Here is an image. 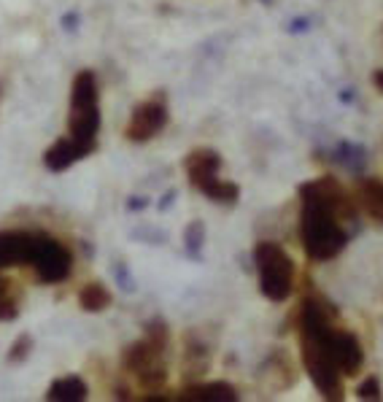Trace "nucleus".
<instances>
[{
  "instance_id": "f257e3e1",
  "label": "nucleus",
  "mask_w": 383,
  "mask_h": 402,
  "mask_svg": "<svg viewBox=\"0 0 383 402\" xmlns=\"http://www.w3.org/2000/svg\"><path fill=\"white\" fill-rule=\"evenodd\" d=\"M303 211H300V240L310 260L327 262L335 260L348 243L340 219L353 217L351 202L332 178H319L300 186Z\"/></svg>"
},
{
  "instance_id": "f03ea898",
  "label": "nucleus",
  "mask_w": 383,
  "mask_h": 402,
  "mask_svg": "<svg viewBox=\"0 0 383 402\" xmlns=\"http://www.w3.org/2000/svg\"><path fill=\"white\" fill-rule=\"evenodd\" d=\"M335 310L322 297H308L300 308V348L303 365L313 386L322 391L324 400H343V381L335 362L327 354V332L332 329Z\"/></svg>"
},
{
  "instance_id": "7ed1b4c3",
  "label": "nucleus",
  "mask_w": 383,
  "mask_h": 402,
  "mask_svg": "<svg viewBox=\"0 0 383 402\" xmlns=\"http://www.w3.org/2000/svg\"><path fill=\"white\" fill-rule=\"evenodd\" d=\"M100 109H97V81L90 71H81L71 87V114H68V138L87 157L97 146Z\"/></svg>"
},
{
  "instance_id": "20e7f679",
  "label": "nucleus",
  "mask_w": 383,
  "mask_h": 402,
  "mask_svg": "<svg viewBox=\"0 0 383 402\" xmlns=\"http://www.w3.org/2000/svg\"><path fill=\"white\" fill-rule=\"evenodd\" d=\"M254 262H257V273H260L262 294L273 303H284L291 294V284H294L291 257L273 240H262L254 248Z\"/></svg>"
},
{
  "instance_id": "39448f33",
  "label": "nucleus",
  "mask_w": 383,
  "mask_h": 402,
  "mask_svg": "<svg viewBox=\"0 0 383 402\" xmlns=\"http://www.w3.org/2000/svg\"><path fill=\"white\" fill-rule=\"evenodd\" d=\"M219 168H221V159L211 149H197V152H192L186 157V173H189L192 186H197L200 192L211 200H238V186L230 184V181H221Z\"/></svg>"
},
{
  "instance_id": "423d86ee",
  "label": "nucleus",
  "mask_w": 383,
  "mask_h": 402,
  "mask_svg": "<svg viewBox=\"0 0 383 402\" xmlns=\"http://www.w3.org/2000/svg\"><path fill=\"white\" fill-rule=\"evenodd\" d=\"M165 346H157L154 341H138L133 346L124 348L122 365L127 372H133L135 378L140 381L143 389H159L165 384L168 372H165Z\"/></svg>"
},
{
  "instance_id": "0eeeda50",
  "label": "nucleus",
  "mask_w": 383,
  "mask_h": 402,
  "mask_svg": "<svg viewBox=\"0 0 383 402\" xmlns=\"http://www.w3.org/2000/svg\"><path fill=\"white\" fill-rule=\"evenodd\" d=\"M32 267H35L38 279L44 281V284H60V281H65L71 276L73 257H71V251L62 246L60 240H54L49 235H38Z\"/></svg>"
},
{
  "instance_id": "6e6552de",
  "label": "nucleus",
  "mask_w": 383,
  "mask_h": 402,
  "mask_svg": "<svg viewBox=\"0 0 383 402\" xmlns=\"http://www.w3.org/2000/svg\"><path fill=\"white\" fill-rule=\"evenodd\" d=\"M327 354L329 359L335 362V367L340 370V375H356V372L362 370V365H365V351H362V346L359 341L353 338L351 332H346V329H329L327 332Z\"/></svg>"
},
{
  "instance_id": "1a4fd4ad",
  "label": "nucleus",
  "mask_w": 383,
  "mask_h": 402,
  "mask_svg": "<svg viewBox=\"0 0 383 402\" xmlns=\"http://www.w3.org/2000/svg\"><path fill=\"white\" fill-rule=\"evenodd\" d=\"M165 124H168L165 103L162 100H146V103H140L138 109L133 111L124 135H127V140H133V143H143V140L154 138Z\"/></svg>"
},
{
  "instance_id": "9d476101",
  "label": "nucleus",
  "mask_w": 383,
  "mask_h": 402,
  "mask_svg": "<svg viewBox=\"0 0 383 402\" xmlns=\"http://www.w3.org/2000/svg\"><path fill=\"white\" fill-rule=\"evenodd\" d=\"M38 235L32 232H0V267L32 264Z\"/></svg>"
},
{
  "instance_id": "9b49d317",
  "label": "nucleus",
  "mask_w": 383,
  "mask_h": 402,
  "mask_svg": "<svg viewBox=\"0 0 383 402\" xmlns=\"http://www.w3.org/2000/svg\"><path fill=\"white\" fill-rule=\"evenodd\" d=\"M81 152H78V146L73 143L71 138H60L57 143H51L47 152H44V165H47L51 173H62L68 171L73 162L81 159Z\"/></svg>"
},
{
  "instance_id": "f8f14e48",
  "label": "nucleus",
  "mask_w": 383,
  "mask_h": 402,
  "mask_svg": "<svg viewBox=\"0 0 383 402\" xmlns=\"http://www.w3.org/2000/svg\"><path fill=\"white\" fill-rule=\"evenodd\" d=\"M178 400L186 402H235L238 391L230 384H195L181 391Z\"/></svg>"
},
{
  "instance_id": "ddd939ff",
  "label": "nucleus",
  "mask_w": 383,
  "mask_h": 402,
  "mask_svg": "<svg viewBox=\"0 0 383 402\" xmlns=\"http://www.w3.org/2000/svg\"><path fill=\"white\" fill-rule=\"evenodd\" d=\"M90 389L87 384L78 378V375H65V378H57L47 391V400L51 402H81L87 400Z\"/></svg>"
},
{
  "instance_id": "4468645a",
  "label": "nucleus",
  "mask_w": 383,
  "mask_h": 402,
  "mask_svg": "<svg viewBox=\"0 0 383 402\" xmlns=\"http://www.w3.org/2000/svg\"><path fill=\"white\" fill-rule=\"evenodd\" d=\"M78 305L87 310V313H100V310H106L111 305V292L100 281H92V284H87L78 292Z\"/></svg>"
},
{
  "instance_id": "2eb2a0df",
  "label": "nucleus",
  "mask_w": 383,
  "mask_h": 402,
  "mask_svg": "<svg viewBox=\"0 0 383 402\" xmlns=\"http://www.w3.org/2000/svg\"><path fill=\"white\" fill-rule=\"evenodd\" d=\"M359 202L365 205L372 219H381L383 221V184L381 181H365L359 186Z\"/></svg>"
},
{
  "instance_id": "dca6fc26",
  "label": "nucleus",
  "mask_w": 383,
  "mask_h": 402,
  "mask_svg": "<svg viewBox=\"0 0 383 402\" xmlns=\"http://www.w3.org/2000/svg\"><path fill=\"white\" fill-rule=\"evenodd\" d=\"M19 316V292L11 281H0V322H11Z\"/></svg>"
},
{
  "instance_id": "f3484780",
  "label": "nucleus",
  "mask_w": 383,
  "mask_h": 402,
  "mask_svg": "<svg viewBox=\"0 0 383 402\" xmlns=\"http://www.w3.org/2000/svg\"><path fill=\"white\" fill-rule=\"evenodd\" d=\"M32 348V338L30 335H19L14 341V346H11V351H8V362H25L28 359V354H30Z\"/></svg>"
},
{
  "instance_id": "a211bd4d",
  "label": "nucleus",
  "mask_w": 383,
  "mask_h": 402,
  "mask_svg": "<svg viewBox=\"0 0 383 402\" xmlns=\"http://www.w3.org/2000/svg\"><path fill=\"white\" fill-rule=\"evenodd\" d=\"M356 394L362 400H381V384H378V378H367L362 386L356 389Z\"/></svg>"
},
{
  "instance_id": "6ab92c4d",
  "label": "nucleus",
  "mask_w": 383,
  "mask_h": 402,
  "mask_svg": "<svg viewBox=\"0 0 383 402\" xmlns=\"http://www.w3.org/2000/svg\"><path fill=\"white\" fill-rule=\"evenodd\" d=\"M202 224L200 221H192L189 224V230H186V246H189V251L195 254V248H200V243H202Z\"/></svg>"
},
{
  "instance_id": "aec40b11",
  "label": "nucleus",
  "mask_w": 383,
  "mask_h": 402,
  "mask_svg": "<svg viewBox=\"0 0 383 402\" xmlns=\"http://www.w3.org/2000/svg\"><path fill=\"white\" fill-rule=\"evenodd\" d=\"M375 87H378V90H383V71H378V73H375Z\"/></svg>"
},
{
  "instance_id": "412c9836",
  "label": "nucleus",
  "mask_w": 383,
  "mask_h": 402,
  "mask_svg": "<svg viewBox=\"0 0 383 402\" xmlns=\"http://www.w3.org/2000/svg\"><path fill=\"white\" fill-rule=\"evenodd\" d=\"M0 100H3V84H0Z\"/></svg>"
}]
</instances>
